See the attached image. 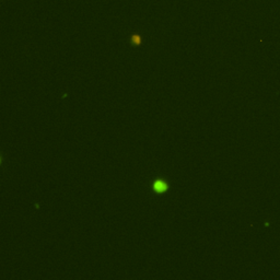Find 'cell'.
Instances as JSON below:
<instances>
[{"instance_id": "cell-1", "label": "cell", "mask_w": 280, "mask_h": 280, "mask_svg": "<svg viewBox=\"0 0 280 280\" xmlns=\"http://www.w3.org/2000/svg\"><path fill=\"white\" fill-rule=\"evenodd\" d=\"M165 183H161V182H159V183H155V188H157V189H159V190H162V189H164L165 188Z\"/></svg>"}]
</instances>
